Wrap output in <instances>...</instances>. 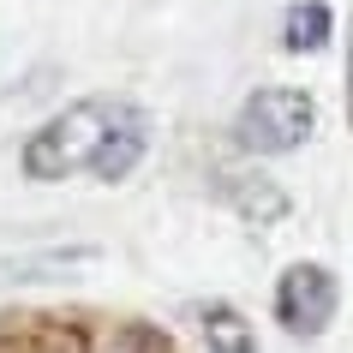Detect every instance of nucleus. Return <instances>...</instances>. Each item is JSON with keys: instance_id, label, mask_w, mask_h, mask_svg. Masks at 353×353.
<instances>
[{"instance_id": "1", "label": "nucleus", "mask_w": 353, "mask_h": 353, "mask_svg": "<svg viewBox=\"0 0 353 353\" xmlns=\"http://www.w3.org/2000/svg\"><path fill=\"white\" fill-rule=\"evenodd\" d=\"M144 144H150V126L132 102H120V96H84L72 108L48 114L24 138L19 162H24V180H37V186H60V180H78V174L114 186V180H126L138 168Z\"/></svg>"}, {"instance_id": "2", "label": "nucleus", "mask_w": 353, "mask_h": 353, "mask_svg": "<svg viewBox=\"0 0 353 353\" xmlns=\"http://www.w3.org/2000/svg\"><path fill=\"white\" fill-rule=\"evenodd\" d=\"M312 126H317V102L305 90H288V84L252 90L240 102V114H234V138L252 156H288V150H299L312 138Z\"/></svg>"}, {"instance_id": "3", "label": "nucleus", "mask_w": 353, "mask_h": 353, "mask_svg": "<svg viewBox=\"0 0 353 353\" xmlns=\"http://www.w3.org/2000/svg\"><path fill=\"white\" fill-rule=\"evenodd\" d=\"M335 305H341V288L323 263H288L276 281V317L288 335H323L335 323Z\"/></svg>"}, {"instance_id": "4", "label": "nucleus", "mask_w": 353, "mask_h": 353, "mask_svg": "<svg viewBox=\"0 0 353 353\" xmlns=\"http://www.w3.org/2000/svg\"><path fill=\"white\" fill-rule=\"evenodd\" d=\"M216 192H222L228 204H234V216L252 228H270L288 216V192H281V180H270V174H245V168H222L216 174Z\"/></svg>"}, {"instance_id": "5", "label": "nucleus", "mask_w": 353, "mask_h": 353, "mask_svg": "<svg viewBox=\"0 0 353 353\" xmlns=\"http://www.w3.org/2000/svg\"><path fill=\"white\" fill-rule=\"evenodd\" d=\"M204 341L210 353H258V335H252V323H245L234 305H204Z\"/></svg>"}, {"instance_id": "6", "label": "nucleus", "mask_w": 353, "mask_h": 353, "mask_svg": "<svg viewBox=\"0 0 353 353\" xmlns=\"http://www.w3.org/2000/svg\"><path fill=\"white\" fill-rule=\"evenodd\" d=\"M330 6L323 0H299V6H288V24H281V37H288V48L294 54H317L323 42H330Z\"/></svg>"}, {"instance_id": "7", "label": "nucleus", "mask_w": 353, "mask_h": 353, "mask_svg": "<svg viewBox=\"0 0 353 353\" xmlns=\"http://www.w3.org/2000/svg\"><path fill=\"white\" fill-rule=\"evenodd\" d=\"M108 353H174V341L162 330H150V323H126V330H114Z\"/></svg>"}, {"instance_id": "8", "label": "nucleus", "mask_w": 353, "mask_h": 353, "mask_svg": "<svg viewBox=\"0 0 353 353\" xmlns=\"http://www.w3.org/2000/svg\"><path fill=\"white\" fill-rule=\"evenodd\" d=\"M0 353H78L72 335H19V341H0Z\"/></svg>"}, {"instance_id": "9", "label": "nucleus", "mask_w": 353, "mask_h": 353, "mask_svg": "<svg viewBox=\"0 0 353 353\" xmlns=\"http://www.w3.org/2000/svg\"><path fill=\"white\" fill-rule=\"evenodd\" d=\"M347 120H353V37H347Z\"/></svg>"}]
</instances>
